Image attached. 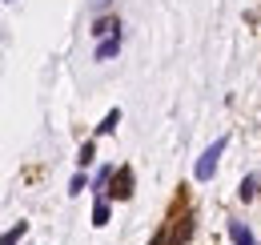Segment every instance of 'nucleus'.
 Wrapping results in <instances>:
<instances>
[{
    "mask_svg": "<svg viewBox=\"0 0 261 245\" xmlns=\"http://www.w3.org/2000/svg\"><path fill=\"white\" fill-rule=\"evenodd\" d=\"M225 145H229V137H217V141L201 153V161H197V169H193L197 181H209V177H213V169H217V161H221V153H225Z\"/></svg>",
    "mask_w": 261,
    "mask_h": 245,
    "instance_id": "f257e3e1",
    "label": "nucleus"
},
{
    "mask_svg": "<svg viewBox=\"0 0 261 245\" xmlns=\"http://www.w3.org/2000/svg\"><path fill=\"white\" fill-rule=\"evenodd\" d=\"M68 193H85V173H76V177H72V189H68Z\"/></svg>",
    "mask_w": 261,
    "mask_h": 245,
    "instance_id": "9b49d317",
    "label": "nucleus"
},
{
    "mask_svg": "<svg viewBox=\"0 0 261 245\" xmlns=\"http://www.w3.org/2000/svg\"><path fill=\"white\" fill-rule=\"evenodd\" d=\"M93 157H97V149H93V141H89V145H81V157H76V165L85 169V165H93Z\"/></svg>",
    "mask_w": 261,
    "mask_h": 245,
    "instance_id": "1a4fd4ad",
    "label": "nucleus"
},
{
    "mask_svg": "<svg viewBox=\"0 0 261 245\" xmlns=\"http://www.w3.org/2000/svg\"><path fill=\"white\" fill-rule=\"evenodd\" d=\"M117 125H121V109H113V113H109V117H105L97 129H100V133H117Z\"/></svg>",
    "mask_w": 261,
    "mask_h": 245,
    "instance_id": "423d86ee",
    "label": "nucleus"
},
{
    "mask_svg": "<svg viewBox=\"0 0 261 245\" xmlns=\"http://www.w3.org/2000/svg\"><path fill=\"white\" fill-rule=\"evenodd\" d=\"M24 233H29V221H20V225H12V229L4 233V241H0V245H16L20 237H24Z\"/></svg>",
    "mask_w": 261,
    "mask_h": 245,
    "instance_id": "39448f33",
    "label": "nucleus"
},
{
    "mask_svg": "<svg viewBox=\"0 0 261 245\" xmlns=\"http://www.w3.org/2000/svg\"><path fill=\"white\" fill-rule=\"evenodd\" d=\"M117 53H121V32H117V36H109V40H100L93 57H97V61H109V57H117Z\"/></svg>",
    "mask_w": 261,
    "mask_h": 245,
    "instance_id": "20e7f679",
    "label": "nucleus"
},
{
    "mask_svg": "<svg viewBox=\"0 0 261 245\" xmlns=\"http://www.w3.org/2000/svg\"><path fill=\"white\" fill-rule=\"evenodd\" d=\"M105 221H109V201L100 197L97 205H93V225H105Z\"/></svg>",
    "mask_w": 261,
    "mask_h": 245,
    "instance_id": "6e6552de",
    "label": "nucleus"
},
{
    "mask_svg": "<svg viewBox=\"0 0 261 245\" xmlns=\"http://www.w3.org/2000/svg\"><path fill=\"white\" fill-rule=\"evenodd\" d=\"M109 197H117V201H129V197H133V169H129V165H121V169L113 173Z\"/></svg>",
    "mask_w": 261,
    "mask_h": 245,
    "instance_id": "f03ea898",
    "label": "nucleus"
},
{
    "mask_svg": "<svg viewBox=\"0 0 261 245\" xmlns=\"http://www.w3.org/2000/svg\"><path fill=\"white\" fill-rule=\"evenodd\" d=\"M117 29H121V24H117V20H97V36H105V40H109V36H117Z\"/></svg>",
    "mask_w": 261,
    "mask_h": 245,
    "instance_id": "0eeeda50",
    "label": "nucleus"
},
{
    "mask_svg": "<svg viewBox=\"0 0 261 245\" xmlns=\"http://www.w3.org/2000/svg\"><path fill=\"white\" fill-rule=\"evenodd\" d=\"M153 245H165V229H161V233H157V237H153Z\"/></svg>",
    "mask_w": 261,
    "mask_h": 245,
    "instance_id": "f8f14e48",
    "label": "nucleus"
},
{
    "mask_svg": "<svg viewBox=\"0 0 261 245\" xmlns=\"http://www.w3.org/2000/svg\"><path fill=\"white\" fill-rule=\"evenodd\" d=\"M237 193H241V197H245V201H249V197H253V193H257V181H253V177H245V181H241V189H237Z\"/></svg>",
    "mask_w": 261,
    "mask_h": 245,
    "instance_id": "9d476101",
    "label": "nucleus"
},
{
    "mask_svg": "<svg viewBox=\"0 0 261 245\" xmlns=\"http://www.w3.org/2000/svg\"><path fill=\"white\" fill-rule=\"evenodd\" d=\"M229 237H233V245H257V237L249 233L245 221H229Z\"/></svg>",
    "mask_w": 261,
    "mask_h": 245,
    "instance_id": "7ed1b4c3",
    "label": "nucleus"
}]
</instances>
